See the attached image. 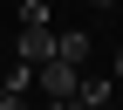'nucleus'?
Wrapping results in <instances>:
<instances>
[{"label":"nucleus","instance_id":"nucleus-1","mask_svg":"<svg viewBox=\"0 0 123 110\" xmlns=\"http://www.w3.org/2000/svg\"><path fill=\"white\" fill-rule=\"evenodd\" d=\"M34 83L48 89V103H55V96H75V89H82V69H75V62H62V55H48V62L34 69Z\"/></svg>","mask_w":123,"mask_h":110},{"label":"nucleus","instance_id":"nucleus-2","mask_svg":"<svg viewBox=\"0 0 123 110\" xmlns=\"http://www.w3.org/2000/svg\"><path fill=\"white\" fill-rule=\"evenodd\" d=\"M14 55L41 69V62L55 55V28H48V21H21V41H14Z\"/></svg>","mask_w":123,"mask_h":110},{"label":"nucleus","instance_id":"nucleus-3","mask_svg":"<svg viewBox=\"0 0 123 110\" xmlns=\"http://www.w3.org/2000/svg\"><path fill=\"white\" fill-rule=\"evenodd\" d=\"M89 48H96V41H89V35H75V28H68V35H55V55H62V62H75V69L89 62Z\"/></svg>","mask_w":123,"mask_h":110},{"label":"nucleus","instance_id":"nucleus-4","mask_svg":"<svg viewBox=\"0 0 123 110\" xmlns=\"http://www.w3.org/2000/svg\"><path fill=\"white\" fill-rule=\"evenodd\" d=\"M75 96H82L89 110H103V103H110V76H82V89H75Z\"/></svg>","mask_w":123,"mask_h":110},{"label":"nucleus","instance_id":"nucleus-5","mask_svg":"<svg viewBox=\"0 0 123 110\" xmlns=\"http://www.w3.org/2000/svg\"><path fill=\"white\" fill-rule=\"evenodd\" d=\"M48 110H89V103H82V96H55Z\"/></svg>","mask_w":123,"mask_h":110},{"label":"nucleus","instance_id":"nucleus-6","mask_svg":"<svg viewBox=\"0 0 123 110\" xmlns=\"http://www.w3.org/2000/svg\"><path fill=\"white\" fill-rule=\"evenodd\" d=\"M110 76H123V48H116V55H110Z\"/></svg>","mask_w":123,"mask_h":110},{"label":"nucleus","instance_id":"nucleus-7","mask_svg":"<svg viewBox=\"0 0 123 110\" xmlns=\"http://www.w3.org/2000/svg\"><path fill=\"white\" fill-rule=\"evenodd\" d=\"M89 7H96V14H110V7H116V0H89Z\"/></svg>","mask_w":123,"mask_h":110},{"label":"nucleus","instance_id":"nucleus-8","mask_svg":"<svg viewBox=\"0 0 123 110\" xmlns=\"http://www.w3.org/2000/svg\"><path fill=\"white\" fill-rule=\"evenodd\" d=\"M103 110H116V103H103Z\"/></svg>","mask_w":123,"mask_h":110},{"label":"nucleus","instance_id":"nucleus-9","mask_svg":"<svg viewBox=\"0 0 123 110\" xmlns=\"http://www.w3.org/2000/svg\"><path fill=\"white\" fill-rule=\"evenodd\" d=\"M14 7H21V0H14Z\"/></svg>","mask_w":123,"mask_h":110}]
</instances>
